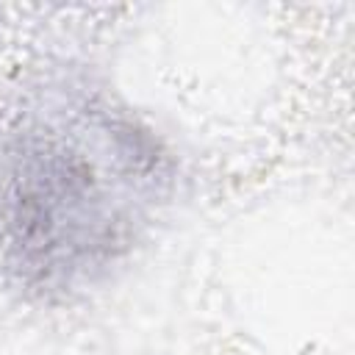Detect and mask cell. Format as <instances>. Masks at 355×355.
<instances>
[{
  "label": "cell",
  "instance_id": "6da1fadb",
  "mask_svg": "<svg viewBox=\"0 0 355 355\" xmlns=\"http://www.w3.org/2000/svg\"><path fill=\"white\" fill-rule=\"evenodd\" d=\"M172 178L161 141L100 89L44 86L0 155L8 269L42 297L100 283L150 230Z\"/></svg>",
  "mask_w": 355,
  "mask_h": 355
}]
</instances>
